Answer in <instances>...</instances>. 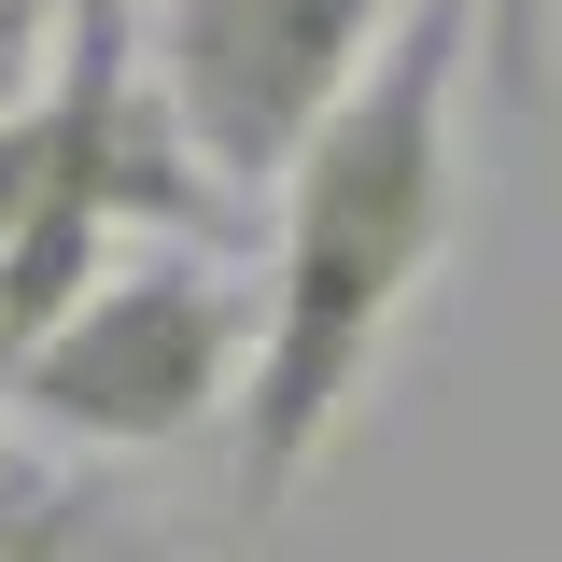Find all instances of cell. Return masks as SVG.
Segmentation results:
<instances>
[{
    "label": "cell",
    "instance_id": "2",
    "mask_svg": "<svg viewBox=\"0 0 562 562\" xmlns=\"http://www.w3.org/2000/svg\"><path fill=\"white\" fill-rule=\"evenodd\" d=\"M239 394H254V324H239V295L198 239L113 254V281L14 380V408L70 450H183L211 422H239Z\"/></svg>",
    "mask_w": 562,
    "mask_h": 562
},
{
    "label": "cell",
    "instance_id": "1",
    "mask_svg": "<svg viewBox=\"0 0 562 562\" xmlns=\"http://www.w3.org/2000/svg\"><path fill=\"white\" fill-rule=\"evenodd\" d=\"M464 70L479 0H422L394 57L351 85V113L268 198V310H254V394H239V535H268L310 464L351 436L394 324L422 310L436 254L464 239Z\"/></svg>",
    "mask_w": 562,
    "mask_h": 562
},
{
    "label": "cell",
    "instance_id": "7",
    "mask_svg": "<svg viewBox=\"0 0 562 562\" xmlns=\"http://www.w3.org/2000/svg\"><path fill=\"white\" fill-rule=\"evenodd\" d=\"M43 99H57V85H43ZM43 183H57V113H14V127H0V254L29 239Z\"/></svg>",
    "mask_w": 562,
    "mask_h": 562
},
{
    "label": "cell",
    "instance_id": "4",
    "mask_svg": "<svg viewBox=\"0 0 562 562\" xmlns=\"http://www.w3.org/2000/svg\"><path fill=\"white\" fill-rule=\"evenodd\" d=\"M0 562H155V520L70 464L0 450Z\"/></svg>",
    "mask_w": 562,
    "mask_h": 562
},
{
    "label": "cell",
    "instance_id": "6",
    "mask_svg": "<svg viewBox=\"0 0 562 562\" xmlns=\"http://www.w3.org/2000/svg\"><path fill=\"white\" fill-rule=\"evenodd\" d=\"M57 43H70V0H0V127H14V113H43Z\"/></svg>",
    "mask_w": 562,
    "mask_h": 562
},
{
    "label": "cell",
    "instance_id": "3",
    "mask_svg": "<svg viewBox=\"0 0 562 562\" xmlns=\"http://www.w3.org/2000/svg\"><path fill=\"white\" fill-rule=\"evenodd\" d=\"M422 0H140V43L225 198H281Z\"/></svg>",
    "mask_w": 562,
    "mask_h": 562
},
{
    "label": "cell",
    "instance_id": "5",
    "mask_svg": "<svg viewBox=\"0 0 562 562\" xmlns=\"http://www.w3.org/2000/svg\"><path fill=\"white\" fill-rule=\"evenodd\" d=\"M479 85L506 113H549L562 85V0H479Z\"/></svg>",
    "mask_w": 562,
    "mask_h": 562
}]
</instances>
